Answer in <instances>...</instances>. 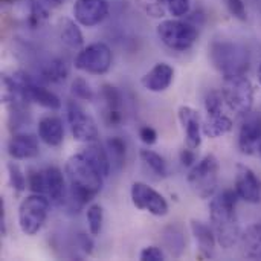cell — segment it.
Masks as SVG:
<instances>
[{
  "label": "cell",
  "mask_w": 261,
  "mask_h": 261,
  "mask_svg": "<svg viewBox=\"0 0 261 261\" xmlns=\"http://www.w3.org/2000/svg\"><path fill=\"white\" fill-rule=\"evenodd\" d=\"M240 200L236 190H225L219 196L211 197L210 220L217 243L223 249H231L240 240V226L237 222V202Z\"/></svg>",
  "instance_id": "1"
},
{
  "label": "cell",
  "mask_w": 261,
  "mask_h": 261,
  "mask_svg": "<svg viewBox=\"0 0 261 261\" xmlns=\"http://www.w3.org/2000/svg\"><path fill=\"white\" fill-rule=\"evenodd\" d=\"M208 57L213 67L223 76L246 75L251 66L249 50L236 41L216 40L208 47Z\"/></svg>",
  "instance_id": "2"
},
{
  "label": "cell",
  "mask_w": 261,
  "mask_h": 261,
  "mask_svg": "<svg viewBox=\"0 0 261 261\" xmlns=\"http://www.w3.org/2000/svg\"><path fill=\"white\" fill-rule=\"evenodd\" d=\"M64 173L70 185L81 188L93 196H96L102 190L106 177L92 165V162L81 151L72 154L66 161Z\"/></svg>",
  "instance_id": "3"
},
{
  "label": "cell",
  "mask_w": 261,
  "mask_h": 261,
  "mask_svg": "<svg viewBox=\"0 0 261 261\" xmlns=\"http://www.w3.org/2000/svg\"><path fill=\"white\" fill-rule=\"evenodd\" d=\"M156 34L159 40L170 49L185 52L194 46L199 38V28L197 24L191 23L190 20L180 18H168L158 24Z\"/></svg>",
  "instance_id": "4"
},
{
  "label": "cell",
  "mask_w": 261,
  "mask_h": 261,
  "mask_svg": "<svg viewBox=\"0 0 261 261\" xmlns=\"http://www.w3.org/2000/svg\"><path fill=\"white\" fill-rule=\"evenodd\" d=\"M219 171L220 165L217 158L214 154H206L191 167L187 176V182L197 197L211 199L214 197L217 190Z\"/></svg>",
  "instance_id": "5"
},
{
  "label": "cell",
  "mask_w": 261,
  "mask_h": 261,
  "mask_svg": "<svg viewBox=\"0 0 261 261\" xmlns=\"http://www.w3.org/2000/svg\"><path fill=\"white\" fill-rule=\"evenodd\" d=\"M50 200L46 194L31 193L18 205V226L24 236H35L41 231L49 214Z\"/></svg>",
  "instance_id": "6"
},
{
  "label": "cell",
  "mask_w": 261,
  "mask_h": 261,
  "mask_svg": "<svg viewBox=\"0 0 261 261\" xmlns=\"http://www.w3.org/2000/svg\"><path fill=\"white\" fill-rule=\"evenodd\" d=\"M223 95L225 106L236 115L245 116L252 110L254 106V87L246 75H236L223 78Z\"/></svg>",
  "instance_id": "7"
},
{
  "label": "cell",
  "mask_w": 261,
  "mask_h": 261,
  "mask_svg": "<svg viewBox=\"0 0 261 261\" xmlns=\"http://www.w3.org/2000/svg\"><path fill=\"white\" fill-rule=\"evenodd\" d=\"M113 63L112 49L101 41L87 44L86 47L80 49L73 60L75 69L89 73V75H104L110 70Z\"/></svg>",
  "instance_id": "8"
},
{
  "label": "cell",
  "mask_w": 261,
  "mask_h": 261,
  "mask_svg": "<svg viewBox=\"0 0 261 261\" xmlns=\"http://www.w3.org/2000/svg\"><path fill=\"white\" fill-rule=\"evenodd\" d=\"M66 113H67V122L72 132V136L75 141L89 144L99 139V130L96 125V121L86 112V109L75 99L67 101L66 104Z\"/></svg>",
  "instance_id": "9"
},
{
  "label": "cell",
  "mask_w": 261,
  "mask_h": 261,
  "mask_svg": "<svg viewBox=\"0 0 261 261\" xmlns=\"http://www.w3.org/2000/svg\"><path fill=\"white\" fill-rule=\"evenodd\" d=\"M130 197L133 205L141 211H147L148 214L156 217H164L168 214L170 208L165 197L144 182H135L132 185Z\"/></svg>",
  "instance_id": "10"
},
{
  "label": "cell",
  "mask_w": 261,
  "mask_h": 261,
  "mask_svg": "<svg viewBox=\"0 0 261 261\" xmlns=\"http://www.w3.org/2000/svg\"><path fill=\"white\" fill-rule=\"evenodd\" d=\"M261 147V113L249 112L243 116L239 132V148L243 154H255Z\"/></svg>",
  "instance_id": "11"
},
{
  "label": "cell",
  "mask_w": 261,
  "mask_h": 261,
  "mask_svg": "<svg viewBox=\"0 0 261 261\" xmlns=\"http://www.w3.org/2000/svg\"><path fill=\"white\" fill-rule=\"evenodd\" d=\"M107 0H75L72 12L73 18L84 28H93L102 23L109 15Z\"/></svg>",
  "instance_id": "12"
},
{
  "label": "cell",
  "mask_w": 261,
  "mask_h": 261,
  "mask_svg": "<svg viewBox=\"0 0 261 261\" xmlns=\"http://www.w3.org/2000/svg\"><path fill=\"white\" fill-rule=\"evenodd\" d=\"M179 122L185 133V144L190 148H199L202 144V133H203V122L199 112L190 106H180L177 110Z\"/></svg>",
  "instance_id": "13"
},
{
  "label": "cell",
  "mask_w": 261,
  "mask_h": 261,
  "mask_svg": "<svg viewBox=\"0 0 261 261\" xmlns=\"http://www.w3.org/2000/svg\"><path fill=\"white\" fill-rule=\"evenodd\" d=\"M234 190L237 191L239 197L246 203H258L261 200V185L255 173L246 165H237L236 173V185Z\"/></svg>",
  "instance_id": "14"
},
{
  "label": "cell",
  "mask_w": 261,
  "mask_h": 261,
  "mask_svg": "<svg viewBox=\"0 0 261 261\" xmlns=\"http://www.w3.org/2000/svg\"><path fill=\"white\" fill-rule=\"evenodd\" d=\"M174 81V69L168 63H156L141 80V84L145 90L153 93L165 92Z\"/></svg>",
  "instance_id": "15"
},
{
  "label": "cell",
  "mask_w": 261,
  "mask_h": 261,
  "mask_svg": "<svg viewBox=\"0 0 261 261\" xmlns=\"http://www.w3.org/2000/svg\"><path fill=\"white\" fill-rule=\"evenodd\" d=\"M37 136L31 133H14L8 142V154L14 161H29L40 154Z\"/></svg>",
  "instance_id": "16"
},
{
  "label": "cell",
  "mask_w": 261,
  "mask_h": 261,
  "mask_svg": "<svg viewBox=\"0 0 261 261\" xmlns=\"http://www.w3.org/2000/svg\"><path fill=\"white\" fill-rule=\"evenodd\" d=\"M44 194L49 197L50 203L57 206L66 203L69 190L66 188L64 174L58 167H47L44 170Z\"/></svg>",
  "instance_id": "17"
},
{
  "label": "cell",
  "mask_w": 261,
  "mask_h": 261,
  "mask_svg": "<svg viewBox=\"0 0 261 261\" xmlns=\"http://www.w3.org/2000/svg\"><path fill=\"white\" fill-rule=\"evenodd\" d=\"M38 138L47 147H60L64 141V127L63 121L55 115L43 116L37 125Z\"/></svg>",
  "instance_id": "18"
},
{
  "label": "cell",
  "mask_w": 261,
  "mask_h": 261,
  "mask_svg": "<svg viewBox=\"0 0 261 261\" xmlns=\"http://www.w3.org/2000/svg\"><path fill=\"white\" fill-rule=\"evenodd\" d=\"M101 98L106 104L104 119H106L107 125L116 127L122 121V95H121V92L112 84H104L101 89Z\"/></svg>",
  "instance_id": "19"
},
{
  "label": "cell",
  "mask_w": 261,
  "mask_h": 261,
  "mask_svg": "<svg viewBox=\"0 0 261 261\" xmlns=\"http://www.w3.org/2000/svg\"><path fill=\"white\" fill-rule=\"evenodd\" d=\"M190 229H191V234L194 236V239L199 245L200 255L205 258H211L214 255V249H216V243H217L213 226L206 225L200 220L191 219L190 220Z\"/></svg>",
  "instance_id": "20"
},
{
  "label": "cell",
  "mask_w": 261,
  "mask_h": 261,
  "mask_svg": "<svg viewBox=\"0 0 261 261\" xmlns=\"http://www.w3.org/2000/svg\"><path fill=\"white\" fill-rule=\"evenodd\" d=\"M190 9V0H150L148 3V12L153 14V17H162L165 12H168L174 18H182L188 15Z\"/></svg>",
  "instance_id": "21"
},
{
  "label": "cell",
  "mask_w": 261,
  "mask_h": 261,
  "mask_svg": "<svg viewBox=\"0 0 261 261\" xmlns=\"http://www.w3.org/2000/svg\"><path fill=\"white\" fill-rule=\"evenodd\" d=\"M80 23L76 20H72L69 17H61L58 20V35L63 44H66L69 49H83L84 37L80 29Z\"/></svg>",
  "instance_id": "22"
},
{
  "label": "cell",
  "mask_w": 261,
  "mask_h": 261,
  "mask_svg": "<svg viewBox=\"0 0 261 261\" xmlns=\"http://www.w3.org/2000/svg\"><path fill=\"white\" fill-rule=\"evenodd\" d=\"M242 252L248 260L261 261V223H254L240 236Z\"/></svg>",
  "instance_id": "23"
},
{
  "label": "cell",
  "mask_w": 261,
  "mask_h": 261,
  "mask_svg": "<svg viewBox=\"0 0 261 261\" xmlns=\"http://www.w3.org/2000/svg\"><path fill=\"white\" fill-rule=\"evenodd\" d=\"M81 153L92 162V165L104 176L107 177L112 170V162L107 153V148H104L98 141L86 144V147L81 150Z\"/></svg>",
  "instance_id": "24"
},
{
  "label": "cell",
  "mask_w": 261,
  "mask_h": 261,
  "mask_svg": "<svg viewBox=\"0 0 261 261\" xmlns=\"http://www.w3.org/2000/svg\"><path fill=\"white\" fill-rule=\"evenodd\" d=\"M232 119L225 112L206 115V119L203 122V135L211 139H217L228 135L232 130Z\"/></svg>",
  "instance_id": "25"
},
{
  "label": "cell",
  "mask_w": 261,
  "mask_h": 261,
  "mask_svg": "<svg viewBox=\"0 0 261 261\" xmlns=\"http://www.w3.org/2000/svg\"><path fill=\"white\" fill-rule=\"evenodd\" d=\"M164 246L165 249L170 252L171 257L174 258H179L184 251H185V245H187V240H185V234H184V229L180 225H170L164 229Z\"/></svg>",
  "instance_id": "26"
},
{
  "label": "cell",
  "mask_w": 261,
  "mask_h": 261,
  "mask_svg": "<svg viewBox=\"0 0 261 261\" xmlns=\"http://www.w3.org/2000/svg\"><path fill=\"white\" fill-rule=\"evenodd\" d=\"M40 75V78L47 83H61L69 75V66L61 58H52L50 61L43 64Z\"/></svg>",
  "instance_id": "27"
},
{
  "label": "cell",
  "mask_w": 261,
  "mask_h": 261,
  "mask_svg": "<svg viewBox=\"0 0 261 261\" xmlns=\"http://www.w3.org/2000/svg\"><path fill=\"white\" fill-rule=\"evenodd\" d=\"M106 148L112 162V168L121 170L125 164L127 158V144L121 136H112L106 142Z\"/></svg>",
  "instance_id": "28"
},
{
  "label": "cell",
  "mask_w": 261,
  "mask_h": 261,
  "mask_svg": "<svg viewBox=\"0 0 261 261\" xmlns=\"http://www.w3.org/2000/svg\"><path fill=\"white\" fill-rule=\"evenodd\" d=\"M139 156H141V161L144 162V165H147L156 176L167 177L168 165H167L165 159L159 153H156L153 150H148V148H142L139 151Z\"/></svg>",
  "instance_id": "29"
},
{
  "label": "cell",
  "mask_w": 261,
  "mask_h": 261,
  "mask_svg": "<svg viewBox=\"0 0 261 261\" xmlns=\"http://www.w3.org/2000/svg\"><path fill=\"white\" fill-rule=\"evenodd\" d=\"M86 219H87V226L89 232L93 237H98L102 229V222H104V210L98 203H92L87 211H86Z\"/></svg>",
  "instance_id": "30"
},
{
  "label": "cell",
  "mask_w": 261,
  "mask_h": 261,
  "mask_svg": "<svg viewBox=\"0 0 261 261\" xmlns=\"http://www.w3.org/2000/svg\"><path fill=\"white\" fill-rule=\"evenodd\" d=\"M6 170H8V179H9V185L15 193H23L28 188V176H24L23 170L20 168L18 164L8 162L6 164Z\"/></svg>",
  "instance_id": "31"
},
{
  "label": "cell",
  "mask_w": 261,
  "mask_h": 261,
  "mask_svg": "<svg viewBox=\"0 0 261 261\" xmlns=\"http://www.w3.org/2000/svg\"><path fill=\"white\" fill-rule=\"evenodd\" d=\"M70 93L75 96V99H80V101H93L95 99L93 89L90 87V84L83 76H76L72 81Z\"/></svg>",
  "instance_id": "32"
},
{
  "label": "cell",
  "mask_w": 261,
  "mask_h": 261,
  "mask_svg": "<svg viewBox=\"0 0 261 261\" xmlns=\"http://www.w3.org/2000/svg\"><path fill=\"white\" fill-rule=\"evenodd\" d=\"M223 107H225V101H223V95L220 90H213L206 95V98H205L206 115L220 113V112H223Z\"/></svg>",
  "instance_id": "33"
},
{
  "label": "cell",
  "mask_w": 261,
  "mask_h": 261,
  "mask_svg": "<svg viewBox=\"0 0 261 261\" xmlns=\"http://www.w3.org/2000/svg\"><path fill=\"white\" fill-rule=\"evenodd\" d=\"M28 188L31 193H38V194H44V171H35V170H29L28 171Z\"/></svg>",
  "instance_id": "34"
},
{
  "label": "cell",
  "mask_w": 261,
  "mask_h": 261,
  "mask_svg": "<svg viewBox=\"0 0 261 261\" xmlns=\"http://www.w3.org/2000/svg\"><path fill=\"white\" fill-rule=\"evenodd\" d=\"M226 8L234 18L240 21L248 20V9L245 5V0H226Z\"/></svg>",
  "instance_id": "35"
},
{
  "label": "cell",
  "mask_w": 261,
  "mask_h": 261,
  "mask_svg": "<svg viewBox=\"0 0 261 261\" xmlns=\"http://www.w3.org/2000/svg\"><path fill=\"white\" fill-rule=\"evenodd\" d=\"M139 260L142 261H164L165 260V252L158 248V246H147L141 251Z\"/></svg>",
  "instance_id": "36"
},
{
  "label": "cell",
  "mask_w": 261,
  "mask_h": 261,
  "mask_svg": "<svg viewBox=\"0 0 261 261\" xmlns=\"http://www.w3.org/2000/svg\"><path fill=\"white\" fill-rule=\"evenodd\" d=\"M92 237H93V236H92L90 232H89V234L80 232V234L76 236V243H78V246L81 248V251H83L86 255H92V254H93L95 243H93Z\"/></svg>",
  "instance_id": "37"
},
{
  "label": "cell",
  "mask_w": 261,
  "mask_h": 261,
  "mask_svg": "<svg viewBox=\"0 0 261 261\" xmlns=\"http://www.w3.org/2000/svg\"><path fill=\"white\" fill-rule=\"evenodd\" d=\"M139 138L145 145H153L158 141V132L150 125H144L139 128Z\"/></svg>",
  "instance_id": "38"
},
{
  "label": "cell",
  "mask_w": 261,
  "mask_h": 261,
  "mask_svg": "<svg viewBox=\"0 0 261 261\" xmlns=\"http://www.w3.org/2000/svg\"><path fill=\"white\" fill-rule=\"evenodd\" d=\"M179 159H180V164H182L184 167L191 168V167L196 164V161H197V156H196L194 148H190V147L184 148V150L180 151V154H179Z\"/></svg>",
  "instance_id": "39"
},
{
  "label": "cell",
  "mask_w": 261,
  "mask_h": 261,
  "mask_svg": "<svg viewBox=\"0 0 261 261\" xmlns=\"http://www.w3.org/2000/svg\"><path fill=\"white\" fill-rule=\"evenodd\" d=\"M257 78H258V83H260L261 86V61L260 64H258V70H257Z\"/></svg>",
  "instance_id": "40"
},
{
  "label": "cell",
  "mask_w": 261,
  "mask_h": 261,
  "mask_svg": "<svg viewBox=\"0 0 261 261\" xmlns=\"http://www.w3.org/2000/svg\"><path fill=\"white\" fill-rule=\"evenodd\" d=\"M258 154H260V156H261V147H260V150H258Z\"/></svg>",
  "instance_id": "41"
},
{
  "label": "cell",
  "mask_w": 261,
  "mask_h": 261,
  "mask_svg": "<svg viewBox=\"0 0 261 261\" xmlns=\"http://www.w3.org/2000/svg\"><path fill=\"white\" fill-rule=\"evenodd\" d=\"M61 2H64V0H61Z\"/></svg>",
  "instance_id": "42"
}]
</instances>
